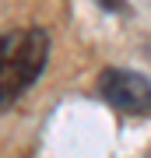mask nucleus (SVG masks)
<instances>
[{
    "label": "nucleus",
    "mask_w": 151,
    "mask_h": 158,
    "mask_svg": "<svg viewBox=\"0 0 151 158\" xmlns=\"http://www.w3.org/2000/svg\"><path fill=\"white\" fill-rule=\"evenodd\" d=\"M49 60L46 28H11L0 32V109H7L21 91L42 74Z\"/></svg>",
    "instance_id": "1"
},
{
    "label": "nucleus",
    "mask_w": 151,
    "mask_h": 158,
    "mask_svg": "<svg viewBox=\"0 0 151 158\" xmlns=\"http://www.w3.org/2000/svg\"><path fill=\"white\" fill-rule=\"evenodd\" d=\"M99 91L112 109L130 116L151 113V81L137 70H123V67H109L99 77Z\"/></svg>",
    "instance_id": "2"
}]
</instances>
